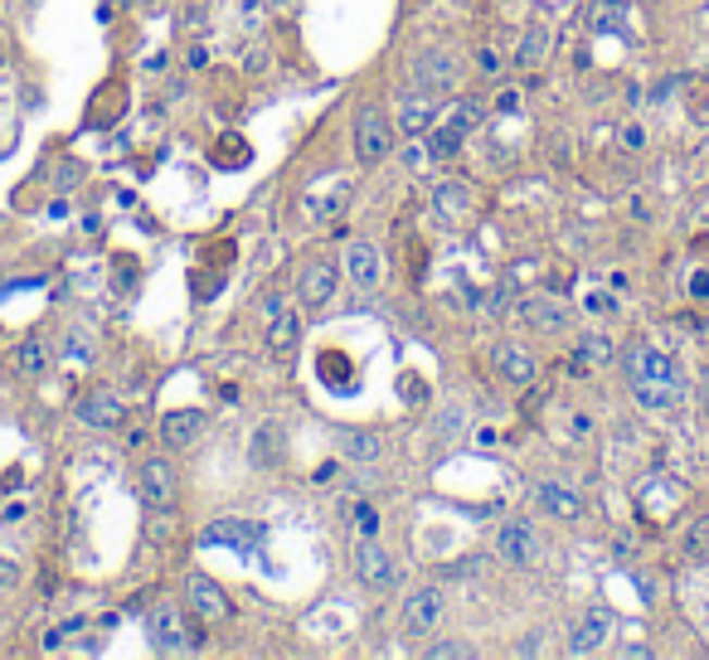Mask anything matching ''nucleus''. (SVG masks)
<instances>
[{"label": "nucleus", "instance_id": "1", "mask_svg": "<svg viewBox=\"0 0 709 660\" xmlns=\"http://www.w3.org/2000/svg\"><path fill=\"white\" fill-rule=\"evenodd\" d=\"M627 389L632 398L646 408V413H671L675 403L685 398V384H681V364L661 350L656 340H637L627 350Z\"/></svg>", "mask_w": 709, "mask_h": 660}, {"label": "nucleus", "instance_id": "2", "mask_svg": "<svg viewBox=\"0 0 709 660\" xmlns=\"http://www.w3.org/2000/svg\"><path fill=\"white\" fill-rule=\"evenodd\" d=\"M146 632H151V646L161 656H195V651H204V622H190V617H185V607L171 602V597L151 602V612H146Z\"/></svg>", "mask_w": 709, "mask_h": 660}, {"label": "nucleus", "instance_id": "3", "mask_svg": "<svg viewBox=\"0 0 709 660\" xmlns=\"http://www.w3.org/2000/svg\"><path fill=\"white\" fill-rule=\"evenodd\" d=\"M545 553H549V544H545V534H539L535 520L510 515V520H500V525H496V559L500 563L530 573V569H539V563H545Z\"/></svg>", "mask_w": 709, "mask_h": 660}, {"label": "nucleus", "instance_id": "4", "mask_svg": "<svg viewBox=\"0 0 709 660\" xmlns=\"http://www.w3.org/2000/svg\"><path fill=\"white\" fill-rule=\"evenodd\" d=\"M350 141H354V161L360 171H374L384 155L394 151V127H389V112L380 102H360L350 122Z\"/></svg>", "mask_w": 709, "mask_h": 660}, {"label": "nucleus", "instance_id": "5", "mask_svg": "<svg viewBox=\"0 0 709 660\" xmlns=\"http://www.w3.org/2000/svg\"><path fill=\"white\" fill-rule=\"evenodd\" d=\"M612 636H618V617H612V607H588V612L573 617L564 651H569L573 660H583V656H602V651L612 646Z\"/></svg>", "mask_w": 709, "mask_h": 660}, {"label": "nucleus", "instance_id": "6", "mask_svg": "<svg viewBox=\"0 0 709 660\" xmlns=\"http://www.w3.org/2000/svg\"><path fill=\"white\" fill-rule=\"evenodd\" d=\"M476 117H482V108H476V102H457L447 117L433 122V132L423 136V146H427V155H433V165H437V161H452V155L462 151V141H467V132L476 127Z\"/></svg>", "mask_w": 709, "mask_h": 660}, {"label": "nucleus", "instance_id": "7", "mask_svg": "<svg viewBox=\"0 0 709 660\" xmlns=\"http://www.w3.org/2000/svg\"><path fill=\"white\" fill-rule=\"evenodd\" d=\"M409 78H413V88L443 98V92H452L457 83H462V64H457L452 49H419V54L409 59Z\"/></svg>", "mask_w": 709, "mask_h": 660}, {"label": "nucleus", "instance_id": "8", "mask_svg": "<svg viewBox=\"0 0 709 660\" xmlns=\"http://www.w3.org/2000/svg\"><path fill=\"white\" fill-rule=\"evenodd\" d=\"M354 578H360L370 593H394L403 578V569L380 539H354Z\"/></svg>", "mask_w": 709, "mask_h": 660}, {"label": "nucleus", "instance_id": "9", "mask_svg": "<svg viewBox=\"0 0 709 660\" xmlns=\"http://www.w3.org/2000/svg\"><path fill=\"white\" fill-rule=\"evenodd\" d=\"M515 321L539 335H564L573 326V307L564 297H549V291H530L515 301Z\"/></svg>", "mask_w": 709, "mask_h": 660}, {"label": "nucleus", "instance_id": "10", "mask_svg": "<svg viewBox=\"0 0 709 660\" xmlns=\"http://www.w3.org/2000/svg\"><path fill=\"white\" fill-rule=\"evenodd\" d=\"M137 486H141V500L151 510H165V515H171V510L181 506V476H175L171 457H146L141 471H137Z\"/></svg>", "mask_w": 709, "mask_h": 660}, {"label": "nucleus", "instance_id": "11", "mask_svg": "<svg viewBox=\"0 0 709 660\" xmlns=\"http://www.w3.org/2000/svg\"><path fill=\"white\" fill-rule=\"evenodd\" d=\"M336 287H340V263H336V258H307V263H301V272H297V301L307 311L331 307Z\"/></svg>", "mask_w": 709, "mask_h": 660}, {"label": "nucleus", "instance_id": "12", "mask_svg": "<svg viewBox=\"0 0 709 660\" xmlns=\"http://www.w3.org/2000/svg\"><path fill=\"white\" fill-rule=\"evenodd\" d=\"M443 612H447V597L443 588H413L409 597H403V636L409 642H423V636H433L437 626H443Z\"/></svg>", "mask_w": 709, "mask_h": 660}, {"label": "nucleus", "instance_id": "13", "mask_svg": "<svg viewBox=\"0 0 709 660\" xmlns=\"http://www.w3.org/2000/svg\"><path fill=\"white\" fill-rule=\"evenodd\" d=\"M185 612L195 617V622H228L234 617V602L224 597V588L210 578V573H185Z\"/></svg>", "mask_w": 709, "mask_h": 660}, {"label": "nucleus", "instance_id": "14", "mask_svg": "<svg viewBox=\"0 0 709 660\" xmlns=\"http://www.w3.org/2000/svg\"><path fill=\"white\" fill-rule=\"evenodd\" d=\"M492 370H496V379L506 384V389H530V384L539 379L535 350H530V345H520V340H500L496 345V350H492Z\"/></svg>", "mask_w": 709, "mask_h": 660}, {"label": "nucleus", "instance_id": "15", "mask_svg": "<svg viewBox=\"0 0 709 660\" xmlns=\"http://www.w3.org/2000/svg\"><path fill=\"white\" fill-rule=\"evenodd\" d=\"M73 418H78L83 427L112 433V427L127 423V403H122V394H112V389H88V394H78V403H73Z\"/></svg>", "mask_w": 709, "mask_h": 660}, {"label": "nucleus", "instance_id": "16", "mask_svg": "<svg viewBox=\"0 0 709 660\" xmlns=\"http://www.w3.org/2000/svg\"><path fill=\"white\" fill-rule=\"evenodd\" d=\"M535 506H539V515H549V520H559V525H579L583 520V496L573 486H564V481H535Z\"/></svg>", "mask_w": 709, "mask_h": 660}, {"label": "nucleus", "instance_id": "17", "mask_svg": "<svg viewBox=\"0 0 709 660\" xmlns=\"http://www.w3.org/2000/svg\"><path fill=\"white\" fill-rule=\"evenodd\" d=\"M437 117H443V108H437V98L433 92H423V88L403 92V98L394 102V122H399L403 136H427Z\"/></svg>", "mask_w": 709, "mask_h": 660}, {"label": "nucleus", "instance_id": "18", "mask_svg": "<svg viewBox=\"0 0 709 660\" xmlns=\"http://www.w3.org/2000/svg\"><path fill=\"white\" fill-rule=\"evenodd\" d=\"M340 272L354 282L360 291H374L384 277V263H380V248L370 244V238H354V244H346V258H340Z\"/></svg>", "mask_w": 709, "mask_h": 660}, {"label": "nucleus", "instance_id": "19", "mask_svg": "<svg viewBox=\"0 0 709 660\" xmlns=\"http://www.w3.org/2000/svg\"><path fill=\"white\" fill-rule=\"evenodd\" d=\"M204 433V413L200 408H171V413H161V447L165 452H185V447H195Z\"/></svg>", "mask_w": 709, "mask_h": 660}, {"label": "nucleus", "instance_id": "20", "mask_svg": "<svg viewBox=\"0 0 709 660\" xmlns=\"http://www.w3.org/2000/svg\"><path fill=\"white\" fill-rule=\"evenodd\" d=\"M263 345L273 354H291L301 345V316L291 307H277L268 311V326H263Z\"/></svg>", "mask_w": 709, "mask_h": 660}, {"label": "nucleus", "instance_id": "21", "mask_svg": "<svg viewBox=\"0 0 709 660\" xmlns=\"http://www.w3.org/2000/svg\"><path fill=\"white\" fill-rule=\"evenodd\" d=\"M433 209L447 228H462L472 219V190L467 185H437L433 190Z\"/></svg>", "mask_w": 709, "mask_h": 660}, {"label": "nucleus", "instance_id": "22", "mask_svg": "<svg viewBox=\"0 0 709 660\" xmlns=\"http://www.w3.org/2000/svg\"><path fill=\"white\" fill-rule=\"evenodd\" d=\"M258 539H263V530L253 520H214L204 530V544H234V549H253Z\"/></svg>", "mask_w": 709, "mask_h": 660}, {"label": "nucleus", "instance_id": "23", "mask_svg": "<svg viewBox=\"0 0 709 660\" xmlns=\"http://www.w3.org/2000/svg\"><path fill=\"white\" fill-rule=\"evenodd\" d=\"M10 364H15L20 379H39V374L49 370V345L39 340V335H29V340L15 345V354H10Z\"/></svg>", "mask_w": 709, "mask_h": 660}, {"label": "nucleus", "instance_id": "24", "mask_svg": "<svg viewBox=\"0 0 709 660\" xmlns=\"http://www.w3.org/2000/svg\"><path fill=\"white\" fill-rule=\"evenodd\" d=\"M588 29H598V35H627V5L622 0H593Z\"/></svg>", "mask_w": 709, "mask_h": 660}, {"label": "nucleus", "instance_id": "25", "mask_svg": "<svg viewBox=\"0 0 709 660\" xmlns=\"http://www.w3.org/2000/svg\"><path fill=\"white\" fill-rule=\"evenodd\" d=\"M549 49H555V35H549V25H535L525 39H520V54H515V69H539L549 59Z\"/></svg>", "mask_w": 709, "mask_h": 660}, {"label": "nucleus", "instance_id": "26", "mask_svg": "<svg viewBox=\"0 0 709 660\" xmlns=\"http://www.w3.org/2000/svg\"><path fill=\"white\" fill-rule=\"evenodd\" d=\"M612 354H618V350H612V340H608V335H598V331L579 335V345H573V360L588 364V370H602V364H612Z\"/></svg>", "mask_w": 709, "mask_h": 660}, {"label": "nucleus", "instance_id": "27", "mask_svg": "<svg viewBox=\"0 0 709 660\" xmlns=\"http://www.w3.org/2000/svg\"><path fill=\"white\" fill-rule=\"evenodd\" d=\"M681 559L685 563H705L709 559V515H695L681 534Z\"/></svg>", "mask_w": 709, "mask_h": 660}, {"label": "nucleus", "instance_id": "28", "mask_svg": "<svg viewBox=\"0 0 709 660\" xmlns=\"http://www.w3.org/2000/svg\"><path fill=\"white\" fill-rule=\"evenodd\" d=\"M64 364L73 370H88L92 364V340L83 335V326H69V340H64Z\"/></svg>", "mask_w": 709, "mask_h": 660}, {"label": "nucleus", "instance_id": "29", "mask_svg": "<svg viewBox=\"0 0 709 660\" xmlns=\"http://www.w3.org/2000/svg\"><path fill=\"white\" fill-rule=\"evenodd\" d=\"M340 452H346L350 462H374L384 447H380V437H370V433H350L346 443H340Z\"/></svg>", "mask_w": 709, "mask_h": 660}, {"label": "nucleus", "instance_id": "30", "mask_svg": "<svg viewBox=\"0 0 709 660\" xmlns=\"http://www.w3.org/2000/svg\"><path fill=\"white\" fill-rule=\"evenodd\" d=\"M380 510L370 506V500H360V506L350 510V530H354V539H374V534H380Z\"/></svg>", "mask_w": 709, "mask_h": 660}, {"label": "nucleus", "instance_id": "31", "mask_svg": "<svg viewBox=\"0 0 709 660\" xmlns=\"http://www.w3.org/2000/svg\"><path fill=\"white\" fill-rule=\"evenodd\" d=\"M423 656H427V660H476L482 651H476L472 642H433Z\"/></svg>", "mask_w": 709, "mask_h": 660}, {"label": "nucleus", "instance_id": "32", "mask_svg": "<svg viewBox=\"0 0 709 660\" xmlns=\"http://www.w3.org/2000/svg\"><path fill=\"white\" fill-rule=\"evenodd\" d=\"M685 297H691V301H709V267H695L691 277H685Z\"/></svg>", "mask_w": 709, "mask_h": 660}, {"label": "nucleus", "instance_id": "33", "mask_svg": "<svg viewBox=\"0 0 709 660\" xmlns=\"http://www.w3.org/2000/svg\"><path fill=\"white\" fill-rule=\"evenodd\" d=\"M214 155H219V161H224V165H228V161H248V146H244V141H234V136H224Z\"/></svg>", "mask_w": 709, "mask_h": 660}, {"label": "nucleus", "instance_id": "34", "mask_svg": "<svg viewBox=\"0 0 709 660\" xmlns=\"http://www.w3.org/2000/svg\"><path fill=\"white\" fill-rule=\"evenodd\" d=\"M15 583H20V563L10 559V553H0V593L15 588Z\"/></svg>", "mask_w": 709, "mask_h": 660}, {"label": "nucleus", "instance_id": "35", "mask_svg": "<svg viewBox=\"0 0 709 660\" xmlns=\"http://www.w3.org/2000/svg\"><path fill=\"white\" fill-rule=\"evenodd\" d=\"M476 69H482V73H500V49L486 45L482 54H476Z\"/></svg>", "mask_w": 709, "mask_h": 660}, {"label": "nucleus", "instance_id": "36", "mask_svg": "<svg viewBox=\"0 0 709 660\" xmlns=\"http://www.w3.org/2000/svg\"><path fill=\"white\" fill-rule=\"evenodd\" d=\"M496 108L500 112H520V88H500L496 92Z\"/></svg>", "mask_w": 709, "mask_h": 660}, {"label": "nucleus", "instance_id": "37", "mask_svg": "<svg viewBox=\"0 0 709 660\" xmlns=\"http://www.w3.org/2000/svg\"><path fill=\"white\" fill-rule=\"evenodd\" d=\"M204 64H210V54H204V45H195L190 49V69H204Z\"/></svg>", "mask_w": 709, "mask_h": 660}, {"label": "nucleus", "instance_id": "38", "mask_svg": "<svg viewBox=\"0 0 709 660\" xmlns=\"http://www.w3.org/2000/svg\"><path fill=\"white\" fill-rule=\"evenodd\" d=\"M705 418H709V379H705Z\"/></svg>", "mask_w": 709, "mask_h": 660}]
</instances>
